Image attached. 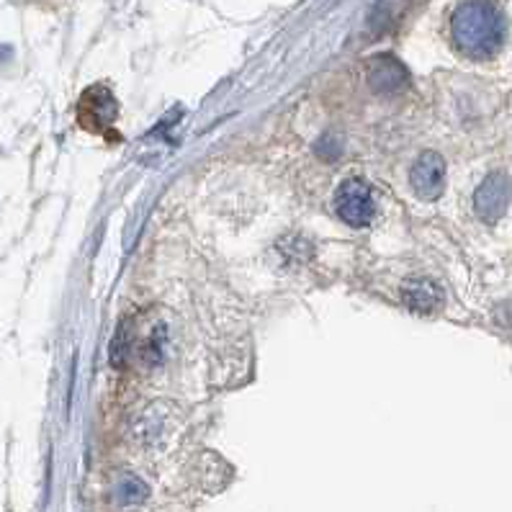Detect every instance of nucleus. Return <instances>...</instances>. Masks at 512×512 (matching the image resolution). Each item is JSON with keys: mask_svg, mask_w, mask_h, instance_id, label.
<instances>
[{"mask_svg": "<svg viewBox=\"0 0 512 512\" xmlns=\"http://www.w3.org/2000/svg\"><path fill=\"white\" fill-rule=\"evenodd\" d=\"M368 83L376 93H394L407 83V70L394 57H376L368 67Z\"/></svg>", "mask_w": 512, "mask_h": 512, "instance_id": "0eeeda50", "label": "nucleus"}, {"mask_svg": "<svg viewBox=\"0 0 512 512\" xmlns=\"http://www.w3.org/2000/svg\"><path fill=\"white\" fill-rule=\"evenodd\" d=\"M410 183L420 199H440V193L446 188V163H443V157L438 152H425V155L417 157V163L410 170Z\"/></svg>", "mask_w": 512, "mask_h": 512, "instance_id": "20e7f679", "label": "nucleus"}, {"mask_svg": "<svg viewBox=\"0 0 512 512\" xmlns=\"http://www.w3.org/2000/svg\"><path fill=\"white\" fill-rule=\"evenodd\" d=\"M404 304L417 314H430L443 304V289L430 278H412L402 289Z\"/></svg>", "mask_w": 512, "mask_h": 512, "instance_id": "423d86ee", "label": "nucleus"}, {"mask_svg": "<svg viewBox=\"0 0 512 512\" xmlns=\"http://www.w3.org/2000/svg\"><path fill=\"white\" fill-rule=\"evenodd\" d=\"M119 116V103H116L114 93L103 85H93L83 93L78 103V119L88 132L96 134H109V139H114L111 132V124Z\"/></svg>", "mask_w": 512, "mask_h": 512, "instance_id": "7ed1b4c3", "label": "nucleus"}, {"mask_svg": "<svg viewBox=\"0 0 512 512\" xmlns=\"http://www.w3.org/2000/svg\"><path fill=\"white\" fill-rule=\"evenodd\" d=\"M512 199V183L507 175L494 173L479 186L474 196V209L484 222H497L507 211Z\"/></svg>", "mask_w": 512, "mask_h": 512, "instance_id": "39448f33", "label": "nucleus"}, {"mask_svg": "<svg viewBox=\"0 0 512 512\" xmlns=\"http://www.w3.org/2000/svg\"><path fill=\"white\" fill-rule=\"evenodd\" d=\"M335 214L350 227H366L376 214L371 186L363 178H350L335 193Z\"/></svg>", "mask_w": 512, "mask_h": 512, "instance_id": "f03ea898", "label": "nucleus"}, {"mask_svg": "<svg viewBox=\"0 0 512 512\" xmlns=\"http://www.w3.org/2000/svg\"><path fill=\"white\" fill-rule=\"evenodd\" d=\"M453 39L469 57H489L502 44V21L487 3H469L453 19Z\"/></svg>", "mask_w": 512, "mask_h": 512, "instance_id": "f257e3e1", "label": "nucleus"}]
</instances>
